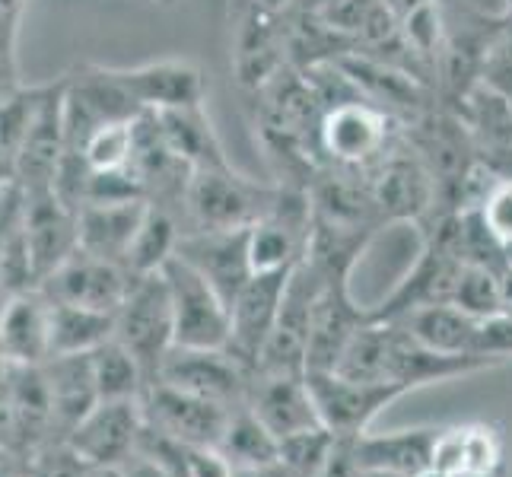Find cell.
<instances>
[{
    "label": "cell",
    "instance_id": "6da1fadb",
    "mask_svg": "<svg viewBox=\"0 0 512 477\" xmlns=\"http://www.w3.org/2000/svg\"><path fill=\"white\" fill-rule=\"evenodd\" d=\"M500 366L484 357H452V353L430 350L420 344L414 334L398 322H369L357 331V338L344 350L341 363L334 373H344L350 379L401 385L404 392L433 382H449L458 376L481 373V369Z\"/></svg>",
    "mask_w": 512,
    "mask_h": 477
},
{
    "label": "cell",
    "instance_id": "7a4b0ae2",
    "mask_svg": "<svg viewBox=\"0 0 512 477\" xmlns=\"http://www.w3.org/2000/svg\"><path fill=\"white\" fill-rule=\"evenodd\" d=\"M280 185H264L233 166L191 172L182 217L185 229H245L258 223L274 207Z\"/></svg>",
    "mask_w": 512,
    "mask_h": 477
},
{
    "label": "cell",
    "instance_id": "3957f363",
    "mask_svg": "<svg viewBox=\"0 0 512 477\" xmlns=\"http://www.w3.org/2000/svg\"><path fill=\"white\" fill-rule=\"evenodd\" d=\"M115 341L131 350L153 385L160 363L175 347V315L163 271L134 277L125 303L115 312Z\"/></svg>",
    "mask_w": 512,
    "mask_h": 477
},
{
    "label": "cell",
    "instance_id": "277c9868",
    "mask_svg": "<svg viewBox=\"0 0 512 477\" xmlns=\"http://www.w3.org/2000/svg\"><path fill=\"white\" fill-rule=\"evenodd\" d=\"M156 382L236 411L249 404L252 369L226 347H172L160 363Z\"/></svg>",
    "mask_w": 512,
    "mask_h": 477
},
{
    "label": "cell",
    "instance_id": "5b68a950",
    "mask_svg": "<svg viewBox=\"0 0 512 477\" xmlns=\"http://www.w3.org/2000/svg\"><path fill=\"white\" fill-rule=\"evenodd\" d=\"M163 277L175 315V347H226L229 303L217 293V287L179 255L166 261Z\"/></svg>",
    "mask_w": 512,
    "mask_h": 477
},
{
    "label": "cell",
    "instance_id": "8992f818",
    "mask_svg": "<svg viewBox=\"0 0 512 477\" xmlns=\"http://www.w3.org/2000/svg\"><path fill=\"white\" fill-rule=\"evenodd\" d=\"M309 392L319 411V423L334 436H360L373 427V420L401 395H408L401 385L350 379L334 369H309Z\"/></svg>",
    "mask_w": 512,
    "mask_h": 477
},
{
    "label": "cell",
    "instance_id": "52a82bcc",
    "mask_svg": "<svg viewBox=\"0 0 512 477\" xmlns=\"http://www.w3.org/2000/svg\"><path fill=\"white\" fill-rule=\"evenodd\" d=\"M134 284V274L118 261H105L77 249L61 268L51 271L39 290L61 306H80L96 312H118Z\"/></svg>",
    "mask_w": 512,
    "mask_h": 477
},
{
    "label": "cell",
    "instance_id": "ba28073f",
    "mask_svg": "<svg viewBox=\"0 0 512 477\" xmlns=\"http://www.w3.org/2000/svg\"><path fill=\"white\" fill-rule=\"evenodd\" d=\"M144 398L99 401L64 443L83 465H125L137 452V439L144 430Z\"/></svg>",
    "mask_w": 512,
    "mask_h": 477
},
{
    "label": "cell",
    "instance_id": "9c48e42d",
    "mask_svg": "<svg viewBox=\"0 0 512 477\" xmlns=\"http://www.w3.org/2000/svg\"><path fill=\"white\" fill-rule=\"evenodd\" d=\"M290 274H293V268L255 274L249 284L239 290L233 306H229V344H226V350L233 353L239 363L249 366L252 373L258 366L264 344H268L271 331L277 325Z\"/></svg>",
    "mask_w": 512,
    "mask_h": 477
},
{
    "label": "cell",
    "instance_id": "30bf717a",
    "mask_svg": "<svg viewBox=\"0 0 512 477\" xmlns=\"http://www.w3.org/2000/svg\"><path fill=\"white\" fill-rule=\"evenodd\" d=\"M201 277L217 287V293L233 306L239 290L255 277L249 252V226L245 229H188L175 249Z\"/></svg>",
    "mask_w": 512,
    "mask_h": 477
},
{
    "label": "cell",
    "instance_id": "8fae6325",
    "mask_svg": "<svg viewBox=\"0 0 512 477\" xmlns=\"http://www.w3.org/2000/svg\"><path fill=\"white\" fill-rule=\"evenodd\" d=\"M115 77L140 112L198 109L207 99L204 70L185 58H160L137 67H115Z\"/></svg>",
    "mask_w": 512,
    "mask_h": 477
},
{
    "label": "cell",
    "instance_id": "7c38bea8",
    "mask_svg": "<svg viewBox=\"0 0 512 477\" xmlns=\"http://www.w3.org/2000/svg\"><path fill=\"white\" fill-rule=\"evenodd\" d=\"M369 309H363L350 293V277L325 280L319 296L312 303V322H309V369H334L341 363L344 350L357 338V331L369 322Z\"/></svg>",
    "mask_w": 512,
    "mask_h": 477
},
{
    "label": "cell",
    "instance_id": "4fadbf2b",
    "mask_svg": "<svg viewBox=\"0 0 512 477\" xmlns=\"http://www.w3.org/2000/svg\"><path fill=\"white\" fill-rule=\"evenodd\" d=\"M64 159V77L48 83L42 102L35 109L32 125L23 137V147L13 159V179L26 191L55 188L58 169Z\"/></svg>",
    "mask_w": 512,
    "mask_h": 477
},
{
    "label": "cell",
    "instance_id": "5bb4252c",
    "mask_svg": "<svg viewBox=\"0 0 512 477\" xmlns=\"http://www.w3.org/2000/svg\"><path fill=\"white\" fill-rule=\"evenodd\" d=\"M229 414L233 411L223 404L179 392L163 382H153L144 392V417L150 427L182 439L188 446H220Z\"/></svg>",
    "mask_w": 512,
    "mask_h": 477
},
{
    "label": "cell",
    "instance_id": "9a60e30c",
    "mask_svg": "<svg viewBox=\"0 0 512 477\" xmlns=\"http://www.w3.org/2000/svg\"><path fill=\"white\" fill-rule=\"evenodd\" d=\"M51 360V303L35 287L0 299V363L45 366Z\"/></svg>",
    "mask_w": 512,
    "mask_h": 477
},
{
    "label": "cell",
    "instance_id": "2e32d148",
    "mask_svg": "<svg viewBox=\"0 0 512 477\" xmlns=\"http://www.w3.org/2000/svg\"><path fill=\"white\" fill-rule=\"evenodd\" d=\"M26 242L39 284L80 249L77 210H70L55 188L26 191Z\"/></svg>",
    "mask_w": 512,
    "mask_h": 477
},
{
    "label": "cell",
    "instance_id": "e0dca14e",
    "mask_svg": "<svg viewBox=\"0 0 512 477\" xmlns=\"http://www.w3.org/2000/svg\"><path fill=\"white\" fill-rule=\"evenodd\" d=\"M506 443L490 423H458L436 436L433 468L439 477H493L503 471Z\"/></svg>",
    "mask_w": 512,
    "mask_h": 477
},
{
    "label": "cell",
    "instance_id": "ac0fdd59",
    "mask_svg": "<svg viewBox=\"0 0 512 477\" xmlns=\"http://www.w3.org/2000/svg\"><path fill=\"white\" fill-rule=\"evenodd\" d=\"M249 408L277 439L299 430L319 427V411L309 392L306 376L290 373H252Z\"/></svg>",
    "mask_w": 512,
    "mask_h": 477
},
{
    "label": "cell",
    "instance_id": "d6986e66",
    "mask_svg": "<svg viewBox=\"0 0 512 477\" xmlns=\"http://www.w3.org/2000/svg\"><path fill=\"white\" fill-rule=\"evenodd\" d=\"M150 210V201H109V204H83L77 210V236L80 249L105 261L125 264L128 249Z\"/></svg>",
    "mask_w": 512,
    "mask_h": 477
},
{
    "label": "cell",
    "instance_id": "ffe728a7",
    "mask_svg": "<svg viewBox=\"0 0 512 477\" xmlns=\"http://www.w3.org/2000/svg\"><path fill=\"white\" fill-rule=\"evenodd\" d=\"M436 427H408V430H388L373 433L366 430L353 436V449H357L360 468L373 471H398L427 477L433 468V449H436Z\"/></svg>",
    "mask_w": 512,
    "mask_h": 477
},
{
    "label": "cell",
    "instance_id": "44dd1931",
    "mask_svg": "<svg viewBox=\"0 0 512 477\" xmlns=\"http://www.w3.org/2000/svg\"><path fill=\"white\" fill-rule=\"evenodd\" d=\"M45 379L55 404V427L61 443L77 423L99 404V388L93 373V353H61L45 363Z\"/></svg>",
    "mask_w": 512,
    "mask_h": 477
},
{
    "label": "cell",
    "instance_id": "7402d4cb",
    "mask_svg": "<svg viewBox=\"0 0 512 477\" xmlns=\"http://www.w3.org/2000/svg\"><path fill=\"white\" fill-rule=\"evenodd\" d=\"M395 322L408 328L414 338L420 344H427L430 350L452 353V357H481V353H478V334H481L484 318L458 309L452 303L414 309L408 315L395 318Z\"/></svg>",
    "mask_w": 512,
    "mask_h": 477
},
{
    "label": "cell",
    "instance_id": "603a6c76",
    "mask_svg": "<svg viewBox=\"0 0 512 477\" xmlns=\"http://www.w3.org/2000/svg\"><path fill=\"white\" fill-rule=\"evenodd\" d=\"M153 115L160 121V134L166 140V147L179 156L191 172L229 166L223 144H220L214 125H210L204 105H198V109L153 112Z\"/></svg>",
    "mask_w": 512,
    "mask_h": 477
},
{
    "label": "cell",
    "instance_id": "cb8c5ba5",
    "mask_svg": "<svg viewBox=\"0 0 512 477\" xmlns=\"http://www.w3.org/2000/svg\"><path fill=\"white\" fill-rule=\"evenodd\" d=\"M112 338H115L112 312L51 303V357H61V353H93Z\"/></svg>",
    "mask_w": 512,
    "mask_h": 477
},
{
    "label": "cell",
    "instance_id": "d4e9b609",
    "mask_svg": "<svg viewBox=\"0 0 512 477\" xmlns=\"http://www.w3.org/2000/svg\"><path fill=\"white\" fill-rule=\"evenodd\" d=\"M179 239H182V229H179V220H175L172 210H166L160 204H150L147 217L140 223L137 236L128 249L125 268L134 277L163 271L166 261L175 255V249H179Z\"/></svg>",
    "mask_w": 512,
    "mask_h": 477
},
{
    "label": "cell",
    "instance_id": "484cf974",
    "mask_svg": "<svg viewBox=\"0 0 512 477\" xmlns=\"http://www.w3.org/2000/svg\"><path fill=\"white\" fill-rule=\"evenodd\" d=\"M217 449L229 458L233 468L271 465L280 458V439L264 427L249 404H242V408L229 414V423H226Z\"/></svg>",
    "mask_w": 512,
    "mask_h": 477
},
{
    "label": "cell",
    "instance_id": "4316f807",
    "mask_svg": "<svg viewBox=\"0 0 512 477\" xmlns=\"http://www.w3.org/2000/svg\"><path fill=\"white\" fill-rule=\"evenodd\" d=\"M93 373H96V388L99 401H118V398H144L150 388V379L144 373L131 350L118 344L115 338L93 350Z\"/></svg>",
    "mask_w": 512,
    "mask_h": 477
},
{
    "label": "cell",
    "instance_id": "83f0119b",
    "mask_svg": "<svg viewBox=\"0 0 512 477\" xmlns=\"http://www.w3.org/2000/svg\"><path fill=\"white\" fill-rule=\"evenodd\" d=\"M90 172H118L134 159V121H112L90 134L80 150Z\"/></svg>",
    "mask_w": 512,
    "mask_h": 477
},
{
    "label": "cell",
    "instance_id": "f1b7e54d",
    "mask_svg": "<svg viewBox=\"0 0 512 477\" xmlns=\"http://www.w3.org/2000/svg\"><path fill=\"white\" fill-rule=\"evenodd\" d=\"M334 446H338V436L325 430L322 423L319 427L299 430L293 436L280 439V465H284L293 477H315L325 468Z\"/></svg>",
    "mask_w": 512,
    "mask_h": 477
},
{
    "label": "cell",
    "instance_id": "f546056e",
    "mask_svg": "<svg viewBox=\"0 0 512 477\" xmlns=\"http://www.w3.org/2000/svg\"><path fill=\"white\" fill-rule=\"evenodd\" d=\"M452 306L465 309L478 318H490L503 312V287H500V271L484 268V264H465L462 280Z\"/></svg>",
    "mask_w": 512,
    "mask_h": 477
},
{
    "label": "cell",
    "instance_id": "4dcf8cb0",
    "mask_svg": "<svg viewBox=\"0 0 512 477\" xmlns=\"http://www.w3.org/2000/svg\"><path fill=\"white\" fill-rule=\"evenodd\" d=\"M478 210H481L487 229L493 233V239L506 245V252H509L512 249V179L493 182Z\"/></svg>",
    "mask_w": 512,
    "mask_h": 477
},
{
    "label": "cell",
    "instance_id": "1f68e13d",
    "mask_svg": "<svg viewBox=\"0 0 512 477\" xmlns=\"http://www.w3.org/2000/svg\"><path fill=\"white\" fill-rule=\"evenodd\" d=\"M83 468L67 443H48L29 458L26 477H83Z\"/></svg>",
    "mask_w": 512,
    "mask_h": 477
},
{
    "label": "cell",
    "instance_id": "d6a6232c",
    "mask_svg": "<svg viewBox=\"0 0 512 477\" xmlns=\"http://www.w3.org/2000/svg\"><path fill=\"white\" fill-rule=\"evenodd\" d=\"M23 220H26V191L13 179L0 188V249L20 233Z\"/></svg>",
    "mask_w": 512,
    "mask_h": 477
},
{
    "label": "cell",
    "instance_id": "836d02e7",
    "mask_svg": "<svg viewBox=\"0 0 512 477\" xmlns=\"http://www.w3.org/2000/svg\"><path fill=\"white\" fill-rule=\"evenodd\" d=\"M363 468L357 462V449H353V436H338V446H334L331 458L325 468L315 477H360Z\"/></svg>",
    "mask_w": 512,
    "mask_h": 477
},
{
    "label": "cell",
    "instance_id": "e575fe53",
    "mask_svg": "<svg viewBox=\"0 0 512 477\" xmlns=\"http://www.w3.org/2000/svg\"><path fill=\"white\" fill-rule=\"evenodd\" d=\"M20 20L23 10L0 7V61L16 64V39H20Z\"/></svg>",
    "mask_w": 512,
    "mask_h": 477
},
{
    "label": "cell",
    "instance_id": "d590c367",
    "mask_svg": "<svg viewBox=\"0 0 512 477\" xmlns=\"http://www.w3.org/2000/svg\"><path fill=\"white\" fill-rule=\"evenodd\" d=\"M23 90V83H20V67L16 64H7V61H0V102H7L10 96H16Z\"/></svg>",
    "mask_w": 512,
    "mask_h": 477
},
{
    "label": "cell",
    "instance_id": "8d00e7d4",
    "mask_svg": "<svg viewBox=\"0 0 512 477\" xmlns=\"http://www.w3.org/2000/svg\"><path fill=\"white\" fill-rule=\"evenodd\" d=\"M233 477H293L284 465H280V458L271 465H252V468H233Z\"/></svg>",
    "mask_w": 512,
    "mask_h": 477
},
{
    "label": "cell",
    "instance_id": "74e56055",
    "mask_svg": "<svg viewBox=\"0 0 512 477\" xmlns=\"http://www.w3.org/2000/svg\"><path fill=\"white\" fill-rule=\"evenodd\" d=\"M83 477H128L125 465H86Z\"/></svg>",
    "mask_w": 512,
    "mask_h": 477
},
{
    "label": "cell",
    "instance_id": "f35d334b",
    "mask_svg": "<svg viewBox=\"0 0 512 477\" xmlns=\"http://www.w3.org/2000/svg\"><path fill=\"white\" fill-rule=\"evenodd\" d=\"M417 4H423V0H385V7L392 10L395 16H404L408 10H414Z\"/></svg>",
    "mask_w": 512,
    "mask_h": 477
},
{
    "label": "cell",
    "instance_id": "ab89813d",
    "mask_svg": "<svg viewBox=\"0 0 512 477\" xmlns=\"http://www.w3.org/2000/svg\"><path fill=\"white\" fill-rule=\"evenodd\" d=\"M7 182H13V159L0 156V188H4Z\"/></svg>",
    "mask_w": 512,
    "mask_h": 477
},
{
    "label": "cell",
    "instance_id": "60d3db41",
    "mask_svg": "<svg viewBox=\"0 0 512 477\" xmlns=\"http://www.w3.org/2000/svg\"><path fill=\"white\" fill-rule=\"evenodd\" d=\"M360 477H414V474H398V471H373V468H366Z\"/></svg>",
    "mask_w": 512,
    "mask_h": 477
},
{
    "label": "cell",
    "instance_id": "b9f144b4",
    "mask_svg": "<svg viewBox=\"0 0 512 477\" xmlns=\"http://www.w3.org/2000/svg\"><path fill=\"white\" fill-rule=\"evenodd\" d=\"M0 7H7V10H23V7H26V0H0Z\"/></svg>",
    "mask_w": 512,
    "mask_h": 477
},
{
    "label": "cell",
    "instance_id": "7bdbcfd3",
    "mask_svg": "<svg viewBox=\"0 0 512 477\" xmlns=\"http://www.w3.org/2000/svg\"><path fill=\"white\" fill-rule=\"evenodd\" d=\"M427 477H439V474H427ZM493 477H506V474L500 471V474H493Z\"/></svg>",
    "mask_w": 512,
    "mask_h": 477
}]
</instances>
